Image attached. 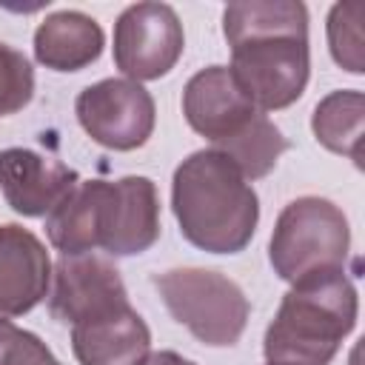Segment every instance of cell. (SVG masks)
<instances>
[{"instance_id":"cell-1","label":"cell","mask_w":365,"mask_h":365,"mask_svg":"<svg viewBox=\"0 0 365 365\" xmlns=\"http://www.w3.org/2000/svg\"><path fill=\"white\" fill-rule=\"evenodd\" d=\"M231 74L257 111L297 103L308 86V9L299 0H240L222 11Z\"/></svg>"},{"instance_id":"cell-2","label":"cell","mask_w":365,"mask_h":365,"mask_svg":"<svg viewBox=\"0 0 365 365\" xmlns=\"http://www.w3.org/2000/svg\"><path fill=\"white\" fill-rule=\"evenodd\" d=\"M171 211L194 248L240 254L257 231L259 197L222 151L200 148L174 168Z\"/></svg>"},{"instance_id":"cell-3","label":"cell","mask_w":365,"mask_h":365,"mask_svg":"<svg viewBox=\"0 0 365 365\" xmlns=\"http://www.w3.org/2000/svg\"><path fill=\"white\" fill-rule=\"evenodd\" d=\"M356 314L359 297L345 271L311 274L282 297L262 354L271 365H328L354 331Z\"/></svg>"},{"instance_id":"cell-4","label":"cell","mask_w":365,"mask_h":365,"mask_svg":"<svg viewBox=\"0 0 365 365\" xmlns=\"http://www.w3.org/2000/svg\"><path fill=\"white\" fill-rule=\"evenodd\" d=\"M351 225L342 208L325 197L291 200L271 231L268 259L282 282H299L322 271H345Z\"/></svg>"},{"instance_id":"cell-5","label":"cell","mask_w":365,"mask_h":365,"mask_svg":"<svg viewBox=\"0 0 365 365\" xmlns=\"http://www.w3.org/2000/svg\"><path fill=\"white\" fill-rule=\"evenodd\" d=\"M168 314L202 345L231 348L248 325V297L225 274L208 268H171L154 277Z\"/></svg>"},{"instance_id":"cell-6","label":"cell","mask_w":365,"mask_h":365,"mask_svg":"<svg viewBox=\"0 0 365 365\" xmlns=\"http://www.w3.org/2000/svg\"><path fill=\"white\" fill-rule=\"evenodd\" d=\"M74 114L83 131L108 151H134L145 145L157 120L148 88L125 77H106L86 86L74 100Z\"/></svg>"},{"instance_id":"cell-7","label":"cell","mask_w":365,"mask_h":365,"mask_svg":"<svg viewBox=\"0 0 365 365\" xmlns=\"http://www.w3.org/2000/svg\"><path fill=\"white\" fill-rule=\"evenodd\" d=\"M182 23L168 3H134L114 23V66L125 80L165 77L182 57Z\"/></svg>"},{"instance_id":"cell-8","label":"cell","mask_w":365,"mask_h":365,"mask_svg":"<svg viewBox=\"0 0 365 365\" xmlns=\"http://www.w3.org/2000/svg\"><path fill=\"white\" fill-rule=\"evenodd\" d=\"M160 240V197L148 177L97 180V248L134 257Z\"/></svg>"},{"instance_id":"cell-9","label":"cell","mask_w":365,"mask_h":365,"mask_svg":"<svg viewBox=\"0 0 365 365\" xmlns=\"http://www.w3.org/2000/svg\"><path fill=\"white\" fill-rule=\"evenodd\" d=\"M48 311L54 319L74 325L80 319L128 305V291L114 262L97 254L60 257L54 262Z\"/></svg>"},{"instance_id":"cell-10","label":"cell","mask_w":365,"mask_h":365,"mask_svg":"<svg viewBox=\"0 0 365 365\" xmlns=\"http://www.w3.org/2000/svg\"><path fill=\"white\" fill-rule=\"evenodd\" d=\"M77 182L80 174L48 154L31 148L0 151L3 200L11 205V211L23 217H48Z\"/></svg>"},{"instance_id":"cell-11","label":"cell","mask_w":365,"mask_h":365,"mask_svg":"<svg viewBox=\"0 0 365 365\" xmlns=\"http://www.w3.org/2000/svg\"><path fill=\"white\" fill-rule=\"evenodd\" d=\"M185 123L214 145L234 137L242 125L254 120L257 106L242 91L228 66L200 68L182 88Z\"/></svg>"},{"instance_id":"cell-12","label":"cell","mask_w":365,"mask_h":365,"mask_svg":"<svg viewBox=\"0 0 365 365\" xmlns=\"http://www.w3.org/2000/svg\"><path fill=\"white\" fill-rule=\"evenodd\" d=\"M51 259L46 245L17 222L0 225V322L29 314L48 297Z\"/></svg>"},{"instance_id":"cell-13","label":"cell","mask_w":365,"mask_h":365,"mask_svg":"<svg viewBox=\"0 0 365 365\" xmlns=\"http://www.w3.org/2000/svg\"><path fill=\"white\" fill-rule=\"evenodd\" d=\"M71 351L80 365H143L151 354V331L128 302L74 322Z\"/></svg>"},{"instance_id":"cell-14","label":"cell","mask_w":365,"mask_h":365,"mask_svg":"<svg viewBox=\"0 0 365 365\" xmlns=\"http://www.w3.org/2000/svg\"><path fill=\"white\" fill-rule=\"evenodd\" d=\"M106 34L86 11H54L34 29V60L51 71H80L100 60Z\"/></svg>"},{"instance_id":"cell-15","label":"cell","mask_w":365,"mask_h":365,"mask_svg":"<svg viewBox=\"0 0 365 365\" xmlns=\"http://www.w3.org/2000/svg\"><path fill=\"white\" fill-rule=\"evenodd\" d=\"M362 125H365V97L356 88H339L325 94L311 114V131L317 143L334 154L354 160L356 165H362L359 163Z\"/></svg>"},{"instance_id":"cell-16","label":"cell","mask_w":365,"mask_h":365,"mask_svg":"<svg viewBox=\"0 0 365 365\" xmlns=\"http://www.w3.org/2000/svg\"><path fill=\"white\" fill-rule=\"evenodd\" d=\"M217 151H222L240 171L245 180H259L265 177L277 160L282 157V151H288V140L282 137V131L259 111L254 114V120L248 125H242L234 137L211 145Z\"/></svg>"},{"instance_id":"cell-17","label":"cell","mask_w":365,"mask_h":365,"mask_svg":"<svg viewBox=\"0 0 365 365\" xmlns=\"http://www.w3.org/2000/svg\"><path fill=\"white\" fill-rule=\"evenodd\" d=\"M328 48L339 68L348 74L365 71V48H362V3H336L328 11L325 23Z\"/></svg>"},{"instance_id":"cell-18","label":"cell","mask_w":365,"mask_h":365,"mask_svg":"<svg viewBox=\"0 0 365 365\" xmlns=\"http://www.w3.org/2000/svg\"><path fill=\"white\" fill-rule=\"evenodd\" d=\"M34 97V68L23 51L0 43V117L17 114Z\"/></svg>"},{"instance_id":"cell-19","label":"cell","mask_w":365,"mask_h":365,"mask_svg":"<svg viewBox=\"0 0 365 365\" xmlns=\"http://www.w3.org/2000/svg\"><path fill=\"white\" fill-rule=\"evenodd\" d=\"M0 365H60V359L37 334L0 322Z\"/></svg>"},{"instance_id":"cell-20","label":"cell","mask_w":365,"mask_h":365,"mask_svg":"<svg viewBox=\"0 0 365 365\" xmlns=\"http://www.w3.org/2000/svg\"><path fill=\"white\" fill-rule=\"evenodd\" d=\"M143 365H197V362L185 359L177 351H154V354H148V359Z\"/></svg>"},{"instance_id":"cell-21","label":"cell","mask_w":365,"mask_h":365,"mask_svg":"<svg viewBox=\"0 0 365 365\" xmlns=\"http://www.w3.org/2000/svg\"><path fill=\"white\" fill-rule=\"evenodd\" d=\"M268 365H271V362H268Z\"/></svg>"}]
</instances>
